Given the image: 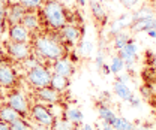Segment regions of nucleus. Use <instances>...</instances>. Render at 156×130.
I'll return each instance as SVG.
<instances>
[{
	"label": "nucleus",
	"instance_id": "nucleus-9",
	"mask_svg": "<svg viewBox=\"0 0 156 130\" xmlns=\"http://www.w3.org/2000/svg\"><path fill=\"white\" fill-rule=\"evenodd\" d=\"M53 74H57V75H62V76H66V78H71L72 75L75 74L74 63H72L66 56L60 57V58H57V60L53 61Z\"/></svg>",
	"mask_w": 156,
	"mask_h": 130
},
{
	"label": "nucleus",
	"instance_id": "nucleus-18",
	"mask_svg": "<svg viewBox=\"0 0 156 130\" xmlns=\"http://www.w3.org/2000/svg\"><path fill=\"white\" fill-rule=\"evenodd\" d=\"M110 124H111L113 130H136L135 126L123 117H114V120Z\"/></svg>",
	"mask_w": 156,
	"mask_h": 130
},
{
	"label": "nucleus",
	"instance_id": "nucleus-10",
	"mask_svg": "<svg viewBox=\"0 0 156 130\" xmlns=\"http://www.w3.org/2000/svg\"><path fill=\"white\" fill-rule=\"evenodd\" d=\"M26 8H23L18 2L17 3H11L8 6L6 11V24L12 26V24H21V19L26 15Z\"/></svg>",
	"mask_w": 156,
	"mask_h": 130
},
{
	"label": "nucleus",
	"instance_id": "nucleus-15",
	"mask_svg": "<svg viewBox=\"0 0 156 130\" xmlns=\"http://www.w3.org/2000/svg\"><path fill=\"white\" fill-rule=\"evenodd\" d=\"M50 87H53L54 90H57L60 93V91H63V90H66L69 87V78L53 74L51 75V81H50Z\"/></svg>",
	"mask_w": 156,
	"mask_h": 130
},
{
	"label": "nucleus",
	"instance_id": "nucleus-21",
	"mask_svg": "<svg viewBox=\"0 0 156 130\" xmlns=\"http://www.w3.org/2000/svg\"><path fill=\"white\" fill-rule=\"evenodd\" d=\"M90 8H92V14L95 19L98 21H105V9L102 6V3H99L96 0H92L90 2Z\"/></svg>",
	"mask_w": 156,
	"mask_h": 130
},
{
	"label": "nucleus",
	"instance_id": "nucleus-28",
	"mask_svg": "<svg viewBox=\"0 0 156 130\" xmlns=\"http://www.w3.org/2000/svg\"><path fill=\"white\" fill-rule=\"evenodd\" d=\"M78 51H80L83 56H90V54H92V51H93V43H92V42H89V40H83V42L80 43Z\"/></svg>",
	"mask_w": 156,
	"mask_h": 130
},
{
	"label": "nucleus",
	"instance_id": "nucleus-41",
	"mask_svg": "<svg viewBox=\"0 0 156 130\" xmlns=\"http://www.w3.org/2000/svg\"><path fill=\"white\" fill-rule=\"evenodd\" d=\"M2 63H3V53L0 51V64H2Z\"/></svg>",
	"mask_w": 156,
	"mask_h": 130
},
{
	"label": "nucleus",
	"instance_id": "nucleus-30",
	"mask_svg": "<svg viewBox=\"0 0 156 130\" xmlns=\"http://www.w3.org/2000/svg\"><path fill=\"white\" fill-rule=\"evenodd\" d=\"M136 3H138V0H122V5H123L125 8H128V9L134 8Z\"/></svg>",
	"mask_w": 156,
	"mask_h": 130
},
{
	"label": "nucleus",
	"instance_id": "nucleus-26",
	"mask_svg": "<svg viewBox=\"0 0 156 130\" xmlns=\"http://www.w3.org/2000/svg\"><path fill=\"white\" fill-rule=\"evenodd\" d=\"M9 127H11V130H32V127L29 126V123L24 121V118H21V117H20L18 120L12 121L9 124Z\"/></svg>",
	"mask_w": 156,
	"mask_h": 130
},
{
	"label": "nucleus",
	"instance_id": "nucleus-24",
	"mask_svg": "<svg viewBox=\"0 0 156 130\" xmlns=\"http://www.w3.org/2000/svg\"><path fill=\"white\" fill-rule=\"evenodd\" d=\"M123 69H125V63H123V60H122L119 56L113 57V61H111V64H110V70H111V74L119 75Z\"/></svg>",
	"mask_w": 156,
	"mask_h": 130
},
{
	"label": "nucleus",
	"instance_id": "nucleus-31",
	"mask_svg": "<svg viewBox=\"0 0 156 130\" xmlns=\"http://www.w3.org/2000/svg\"><path fill=\"white\" fill-rule=\"evenodd\" d=\"M102 64H104V56L99 53L98 57H96V67L98 69H101V67H102Z\"/></svg>",
	"mask_w": 156,
	"mask_h": 130
},
{
	"label": "nucleus",
	"instance_id": "nucleus-4",
	"mask_svg": "<svg viewBox=\"0 0 156 130\" xmlns=\"http://www.w3.org/2000/svg\"><path fill=\"white\" fill-rule=\"evenodd\" d=\"M117 56L120 57L125 63V67L126 69H132V66L135 64L136 56H138V45L134 39H129L126 42V45L120 50H117Z\"/></svg>",
	"mask_w": 156,
	"mask_h": 130
},
{
	"label": "nucleus",
	"instance_id": "nucleus-27",
	"mask_svg": "<svg viewBox=\"0 0 156 130\" xmlns=\"http://www.w3.org/2000/svg\"><path fill=\"white\" fill-rule=\"evenodd\" d=\"M39 64H42V61L39 60L36 56H30L27 57L26 60H23V66L29 70V69H33V67H36V66H39Z\"/></svg>",
	"mask_w": 156,
	"mask_h": 130
},
{
	"label": "nucleus",
	"instance_id": "nucleus-16",
	"mask_svg": "<svg viewBox=\"0 0 156 130\" xmlns=\"http://www.w3.org/2000/svg\"><path fill=\"white\" fill-rule=\"evenodd\" d=\"M20 117L21 115H20L18 112L15 111V109H12L11 106H8V105H3L0 108V121H5V123L11 124L12 121L18 120Z\"/></svg>",
	"mask_w": 156,
	"mask_h": 130
},
{
	"label": "nucleus",
	"instance_id": "nucleus-38",
	"mask_svg": "<svg viewBox=\"0 0 156 130\" xmlns=\"http://www.w3.org/2000/svg\"><path fill=\"white\" fill-rule=\"evenodd\" d=\"M75 3H77V5H80L81 8H83V6H86V0H75Z\"/></svg>",
	"mask_w": 156,
	"mask_h": 130
},
{
	"label": "nucleus",
	"instance_id": "nucleus-8",
	"mask_svg": "<svg viewBox=\"0 0 156 130\" xmlns=\"http://www.w3.org/2000/svg\"><path fill=\"white\" fill-rule=\"evenodd\" d=\"M18 82V76L17 72L6 63H2L0 64V87H5V88H11V87H15Z\"/></svg>",
	"mask_w": 156,
	"mask_h": 130
},
{
	"label": "nucleus",
	"instance_id": "nucleus-35",
	"mask_svg": "<svg viewBox=\"0 0 156 130\" xmlns=\"http://www.w3.org/2000/svg\"><path fill=\"white\" fill-rule=\"evenodd\" d=\"M102 130H113V127H111V124H110V123L102 121Z\"/></svg>",
	"mask_w": 156,
	"mask_h": 130
},
{
	"label": "nucleus",
	"instance_id": "nucleus-25",
	"mask_svg": "<svg viewBox=\"0 0 156 130\" xmlns=\"http://www.w3.org/2000/svg\"><path fill=\"white\" fill-rule=\"evenodd\" d=\"M129 39H131V37H129V35H128V33H125V32H120V33L114 35V48H116V50L123 48Z\"/></svg>",
	"mask_w": 156,
	"mask_h": 130
},
{
	"label": "nucleus",
	"instance_id": "nucleus-2",
	"mask_svg": "<svg viewBox=\"0 0 156 130\" xmlns=\"http://www.w3.org/2000/svg\"><path fill=\"white\" fill-rule=\"evenodd\" d=\"M41 12L47 27L58 32L66 26V8L60 0H45L41 6Z\"/></svg>",
	"mask_w": 156,
	"mask_h": 130
},
{
	"label": "nucleus",
	"instance_id": "nucleus-13",
	"mask_svg": "<svg viewBox=\"0 0 156 130\" xmlns=\"http://www.w3.org/2000/svg\"><path fill=\"white\" fill-rule=\"evenodd\" d=\"M36 96L42 102H48V103H57L60 100V93L50 85L42 87V88H36Z\"/></svg>",
	"mask_w": 156,
	"mask_h": 130
},
{
	"label": "nucleus",
	"instance_id": "nucleus-3",
	"mask_svg": "<svg viewBox=\"0 0 156 130\" xmlns=\"http://www.w3.org/2000/svg\"><path fill=\"white\" fill-rule=\"evenodd\" d=\"M51 75H53V72H51L45 64H39V66L33 67V69H29L26 78H27V81H29L35 88H42V87L50 85Z\"/></svg>",
	"mask_w": 156,
	"mask_h": 130
},
{
	"label": "nucleus",
	"instance_id": "nucleus-37",
	"mask_svg": "<svg viewBox=\"0 0 156 130\" xmlns=\"http://www.w3.org/2000/svg\"><path fill=\"white\" fill-rule=\"evenodd\" d=\"M146 33H147V35H149L150 37H153V39H156V29H150V30H147Z\"/></svg>",
	"mask_w": 156,
	"mask_h": 130
},
{
	"label": "nucleus",
	"instance_id": "nucleus-6",
	"mask_svg": "<svg viewBox=\"0 0 156 130\" xmlns=\"http://www.w3.org/2000/svg\"><path fill=\"white\" fill-rule=\"evenodd\" d=\"M32 118L41 124V126H44V127H51L53 124H54V117H53V114L48 111V108L47 106H44V105H35L33 108H32Z\"/></svg>",
	"mask_w": 156,
	"mask_h": 130
},
{
	"label": "nucleus",
	"instance_id": "nucleus-11",
	"mask_svg": "<svg viewBox=\"0 0 156 130\" xmlns=\"http://www.w3.org/2000/svg\"><path fill=\"white\" fill-rule=\"evenodd\" d=\"M8 36L11 42H29L30 33L23 24L8 26Z\"/></svg>",
	"mask_w": 156,
	"mask_h": 130
},
{
	"label": "nucleus",
	"instance_id": "nucleus-22",
	"mask_svg": "<svg viewBox=\"0 0 156 130\" xmlns=\"http://www.w3.org/2000/svg\"><path fill=\"white\" fill-rule=\"evenodd\" d=\"M98 114H99V117H101V120L102 121H107V123H111L113 120H114V112L111 111L110 108H107V106H99L98 108Z\"/></svg>",
	"mask_w": 156,
	"mask_h": 130
},
{
	"label": "nucleus",
	"instance_id": "nucleus-34",
	"mask_svg": "<svg viewBox=\"0 0 156 130\" xmlns=\"http://www.w3.org/2000/svg\"><path fill=\"white\" fill-rule=\"evenodd\" d=\"M5 30H6V21H0V39L3 36Z\"/></svg>",
	"mask_w": 156,
	"mask_h": 130
},
{
	"label": "nucleus",
	"instance_id": "nucleus-20",
	"mask_svg": "<svg viewBox=\"0 0 156 130\" xmlns=\"http://www.w3.org/2000/svg\"><path fill=\"white\" fill-rule=\"evenodd\" d=\"M128 17L129 15H122L120 18H117L114 22H111V26H110V33L111 35H117V33H120V32H123V29L128 26Z\"/></svg>",
	"mask_w": 156,
	"mask_h": 130
},
{
	"label": "nucleus",
	"instance_id": "nucleus-33",
	"mask_svg": "<svg viewBox=\"0 0 156 130\" xmlns=\"http://www.w3.org/2000/svg\"><path fill=\"white\" fill-rule=\"evenodd\" d=\"M101 70L104 72V75H107V76H108V75L111 74V70H110V66H108V64H105V63L102 64V67H101Z\"/></svg>",
	"mask_w": 156,
	"mask_h": 130
},
{
	"label": "nucleus",
	"instance_id": "nucleus-17",
	"mask_svg": "<svg viewBox=\"0 0 156 130\" xmlns=\"http://www.w3.org/2000/svg\"><path fill=\"white\" fill-rule=\"evenodd\" d=\"M114 93H116L122 100H126V102H129V100L132 99V96H134V94L131 93L129 87H128L126 84L120 82V81H116V82H114Z\"/></svg>",
	"mask_w": 156,
	"mask_h": 130
},
{
	"label": "nucleus",
	"instance_id": "nucleus-36",
	"mask_svg": "<svg viewBox=\"0 0 156 130\" xmlns=\"http://www.w3.org/2000/svg\"><path fill=\"white\" fill-rule=\"evenodd\" d=\"M0 130H11V127H9V124H8V123L0 121Z\"/></svg>",
	"mask_w": 156,
	"mask_h": 130
},
{
	"label": "nucleus",
	"instance_id": "nucleus-42",
	"mask_svg": "<svg viewBox=\"0 0 156 130\" xmlns=\"http://www.w3.org/2000/svg\"><path fill=\"white\" fill-rule=\"evenodd\" d=\"M2 106H3V99L0 97V108H2Z\"/></svg>",
	"mask_w": 156,
	"mask_h": 130
},
{
	"label": "nucleus",
	"instance_id": "nucleus-40",
	"mask_svg": "<svg viewBox=\"0 0 156 130\" xmlns=\"http://www.w3.org/2000/svg\"><path fill=\"white\" fill-rule=\"evenodd\" d=\"M63 2V5H68V3H72V2H75V0H62Z\"/></svg>",
	"mask_w": 156,
	"mask_h": 130
},
{
	"label": "nucleus",
	"instance_id": "nucleus-1",
	"mask_svg": "<svg viewBox=\"0 0 156 130\" xmlns=\"http://www.w3.org/2000/svg\"><path fill=\"white\" fill-rule=\"evenodd\" d=\"M33 53L39 60L54 61L65 56V48L60 42V37H53L51 35H39L33 40Z\"/></svg>",
	"mask_w": 156,
	"mask_h": 130
},
{
	"label": "nucleus",
	"instance_id": "nucleus-5",
	"mask_svg": "<svg viewBox=\"0 0 156 130\" xmlns=\"http://www.w3.org/2000/svg\"><path fill=\"white\" fill-rule=\"evenodd\" d=\"M6 51L12 58L23 61L33 53V48H30L29 42H11L9 40L6 43Z\"/></svg>",
	"mask_w": 156,
	"mask_h": 130
},
{
	"label": "nucleus",
	"instance_id": "nucleus-32",
	"mask_svg": "<svg viewBox=\"0 0 156 130\" xmlns=\"http://www.w3.org/2000/svg\"><path fill=\"white\" fill-rule=\"evenodd\" d=\"M129 103H131V105H132L134 108H138L141 102H140V99H138V97H135V96H132V99L129 100Z\"/></svg>",
	"mask_w": 156,
	"mask_h": 130
},
{
	"label": "nucleus",
	"instance_id": "nucleus-39",
	"mask_svg": "<svg viewBox=\"0 0 156 130\" xmlns=\"http://www.w3.org/2000/svg\"><path fill=\"white\" fill-rule=\"evenodd\" d=\"M83 130H95V129H93L90 124H84V126H83Z\"/></svg>",
	"mask_w": 156,
	"mask_h": 130
},
{
	"label": "nucleus",
	"instance_id": "nucleus-29",
	"mask_svg": "<svg viewBox=\"0 0 156 130\" xmlns=\"http://www.w3.org/2000/svg\"><path fill=\"white\" fill-rule=\"evenodd\" d=\"M71 121H68L66 118L65 120H54V124L53 127L54 130H71Z\"/></svg>",
	"mask_w": 156,
	"mask_h": 130
},
{
	"label": "nucleus",
	"instance_id": "nucleus-12",
	"mask_svg": "<svg viewBox=\"0 0 156 130\" xmlns=\"http://www.w3.org/2000/svg\"><path fill=\"white\" fill-rule=\"evenodd\" d=\"M58 32H60V39H62L63 42H66V43H71V45L77 43L78 40L81 39L80 29H78L77 26H72V24L62 27Z\"/></svg>",
	"mask_w": 156,
	"mask_h": 130
},
{
	"label": "nucleus",
	"instance_id": "nucleus-19",
	"mask_svg": "<svg viewBox=\"0 0 156 130\" xmlns=\"http://www.w3.org/2000/svg\"><path fill=\"white\" fill-rule=\"evenodd\" d=\"M65 117H66V120L71 121L72 124H80V123H83V120H84L83 112L80 111L78 108H69V109H66Z\"/></svg>",
	"mask_w": 156,
	"mask_h": 130
},
{
	"label": "nucleus",
	"instance_id": "nucleus-23",
	"mask_svg": "<svg viewBox=\"0 0 156 130\" xmlns=\"http://www.w3.org/2000/svg\"><path fill=\"white\" fill-rule=\"evenodd\" d=\"M45 0H18V3L26 8V11H35V9H39L42 5H44Z\"/></svg>",
	"mask_w": 156,
	"mask_h": 130
},
{
	"label": "nucleus",
	"instance_id": "nucleus-14",
	"mask_svg": "<svg viewBox=\"0 0 156 130\" xmlns=\"http://www.w3.org/2000/svg\"><path fill=\"white\" fill-rule=\"evenodd\" d=\"M21 24L29 30V33H35L41 27V19L35 12H26V15L21 19Z\"/></svg>",
	"mask_w": 156,
	"mask_h": 130
},
{
	"label": "nucleus",
	"instance_id": "nucleus-7",
	"mask_svg": "<svg viewBox=\"0 0 156 130\" xmlns=\"http://www.w3.org/2000/svg\"><path fill=\"white\" fill-rule=\"evenodd\" d=\"M6 100H8L6 105L11 106L12 109H15L21 117H24V115L29 114V105H27V100H26V97H24L23 93H20V91H12V93L8 96Z\"/></svg>",
	"mask_w": 156,
	"mask_h": 130
}]
</instances>
